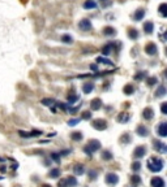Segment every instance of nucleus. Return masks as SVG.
I'll use <instances>...</instances> for the list:
<instances>
[{"label": "nucleus", "instance_id": "obj_1", "mask_svg": "<svg viewBox=\"0 0 167 187\" xmlns=\"http://www.w3.org/2000/svg\"><path fill=\"white\" fill-rule=\"evenodd\" d=\"M163 161L161 160L159 157H151L148 160V168L150 171H154V173H157V171H161L162 169H163Z\"/></svg>", "mask_w": 167, "mask_h": 187}, {"label": "nucleus", "instance_id": "obj_2", "mask_svg": "<svg viewBox=\"0 0 167 187\" xmlns=\"http://www.w3.org/2000/svg\"><path fill=\"white\" fill-rule=\"evenodd\" d=\"M99 148H101V143H99L98 140H90V142H89L88 144L85 145L84 151H85V152L88 153L89 156H91L94 152H97Z\"/></svg>", "mask_w": 167, "mask_h": 187}, {"label": "nucleus", "instance_id": "obj_3", "mask_svg": "<svg viewBox=\"0 0 167 187\" xmlns=\"http://www.w3.org/2000/svg\"><path fill=\"white\" fill-rule=\"evenodd\" d=\"M91 126H93L95 130H99V131H102V130L107 129V122L104 121V119H102V118H98V119H94Z\"/></svg>", "mask_w": 167, "mask_h": 187}, {"label": "nucleus", "instance_id": "obj_4", "mask_svg": "<svg viewBox=\"0 0 167 187\" xmlns=\"http://www.w3.org/2000/svg\"><path fill=\"white\" fill-rule=\"evenodd\" d=\"M106 182L110 184V186H115V184L119 182V177H117V174H115V173H108L106 175Z\"/></svg>", "mask_w": 167, "mask_h": 187}, {"label": "nucleus", "instance_id": "obj_5", "mask_svg": "<svg viewBox=\"0 0 167 187\" xmlns=\"http://www.w3.org/2000/svg\"><path fill=\"white\" fill-rule=\"evenodd\" d=\"M18 134H20V136L22 138H34V136H39V135H42V131H39V130H33V131H18Z\"/></svg>", "mask_w": 167, "mask_h": 187}, {"label": "nucleus", "instance_id": "obj_6", "mask_svg": "<svg viewBox=\"0 0 167 187\" xmlns=\"http://www.w3.org/2000/svg\"><path fill=\"white\" fill-rule=\"evenodd\" d=\"M150 186L151 187H164L166 184H164V181L161 178V177H154V178H151V181H150Z\"/></svg>", "mask_w": 167, "mask_h": 187}, {"label": "nucleus", "instance_id": "obj_7", "mask_svg": "<svg viewBox=\"0 0 167 187\" xmlns=\"http://www.w3.org/2000/svg\"><path fill=\"white\" fill-rule=\"evenodd\" d=\"M145 52L148 55H150V56H153V55H155L158 52V48H157V46L154 43H148L145 46Z\"/></svg>", "mask_w": 167, "mask_h": 187}, {"label": "nucleus", "instance_id": "obj_8", "mask_svg": "<svg viewBox=\"0 0 167 187\" xmlns=\"http://www.w3.org/2000/svg\"><path fill=\"white\" fill-rule=\"evenodd\" d=\"M145 153H146V148L144 147V145H138V147H136V149L133 151V155H135V157H137V158L144 157Z\"/></svg>", "mask_w": 167, "mask_h": 187}, {"label": "nucleus", "instance_id": "obj_9", "mask_svg": "<svg viewBox=\"0 0 167 187\" xmlns=\"http://www.w3.org/2000/svg\"><path fill=\"white\" fill-rule=\"evenodd\" d=\"M78 27L81 29V30H84V31H89L91 29V22L89 20H81L80 21V23H78Z\"/></svg>", "mask_w": 167, "mask_h": 187}, {"label": "nucleus", "instance_id": "obj_10", "mask_svg": "<svg viewBox=\"0 0 167 187\" xmlns=\"http://www.w3.org/2000/svg\"><path fill=\"white\" fill-rule=\"evenodd\" d=\"M157 131H158L159 136H163V138L167 136V124H166V122H162V124H159Z\"/></svg>", "mask_w": 167, "mask_h": 187}, {"label": "nucleus", "instance_id": "obj_11", "mask_svg": "<svg viewBox=\"0 0 167 187\" xmlns=\"http://www.w3.org/2000/svg\"><path fill=\"white\" fill-rule=\"evenodd\" d=\"M136 132H137V135H140V136H146V135L149 134L148 129H146L144 125H138L137 129H136Z\"/></svg>", "mask_w": 167, "mask_h": 187}, {"label": "nucleus", "instance_id": "obj_12", "mask_svg": "<svg viewBox=\"0 0 167 187\" xmlns=\"http://www.w3.org/2000/svg\"><path fill=\"white\" fill-rule=\"evenodd\" d=\"M154 148H155L158 152H166V149H167V145L164 144V143H162V142H154Z\"/></svg>", "mask_w": 167, "mask_h": 187}, {"label": "nucleus", "instance_id": "obj_13", "mask_svg": "<svg viewBox=\"0 0 167 187\" xmlns=\"http://www.w3.org/2000/svg\"><path fill=\"white\" fill-rule=\"evenodd\" d=\"M90 106H91V109H93V111H98V109L102 106V100H101V99H98V98L94 99V100H91Z\"/></svg>", "mask_w": 167, "mask_h": 187}, {"label": "nucleus", "instance_id": "obj_14", "mask_svg": "<svg viewBox=\"0 0 167 187\" xmlns=\"http://www.w3.org/2000/svg\"><path fill=\"white\" fill-rule=\"evenodd\" d=\"M144 30H145L146 34H151L154 31V25L153 22H150V21H146L145 23H144Z\"/></svg>", "mask_w": 167, "mask_h": 187}, {"label": "nucleus", "instance_id": "obj_15", "mask_svg": "<svg viewBox=\"0 0 167 187\" xmlns=\"http://www.w3.org/2000/svg\"><path fill=\"white\" fill-rule=\"evenodd\" d=\"M93 90H94V83H91V82L84 83V86H82V91H84V94H90Z\"/></svg>", "mask_w": 167, "mask_h": 187}, {"label": "nucleus", "instance_id": "obj_16", "mask_svg": "<svg viewBox=\"0 0 167 187\" xmlns=\"http://www.w3.org/2000/svg\"><path fill=\"white\" fill-rule=\"evenodd\" d=\"M144 16H145V10H144V9H137L135 12L133 18H135V21H141L144 18Z\"/></svg>", "mask_w": 167, "mask_h": 187}, {"label": "nucleus", "instance_id": "obj_17", "mask_svg": "<svg viewBox=\"0 0 167 187\" xmlns=\"http://www.w3.org/2000/svg\"><path fill=\"white\" fill-rule=\"evenodd\" d=\"M154 117V111L151 108H146L144 111V118L145 119H151Z\"/></svg>", "mask_w": 167, "mask_h": 187}, {"label": "nucleus", "instance_id": "obj_18", "mask_svg": "<svg viewBox=\"0 0 167 187\" xmlns=\"http://www.w3.org/2000/svg\"><path fill=\"white\" fill-rule=\"evenodd\" d=\"M103 34L107 36H111V35H115V34H116V30H115L114 27H111V26H107V27L103 29Z\"/></svg>", "mask_w": 167, "mask_h": 187}, {"label": "nucleus", "instance_id": "obj_19", "mask_svg": "<svg viewBox=\"0 0 167 187\" xmlns=\"http://www.w3.org/2000/svg\"><path fill=\"white\" fill-rule=\"evenodd\" d=\"M73 171H75V174H77V175H81V174H84V171H85V168H84V165L78 164V165L73 166Z\"/></svg>", "mask_w": 167, "mask_h": 187}, {"label": "nucleus", "instance_id": "obj_20", "mask_svg": "<svg viewBox=\"0 0 167 187\" xmlns=\"http://www.w3.org/2000/svg\"><path fill=\"white\" fill-rule=\"evenodd\" d=\"M128 36H129L132 40H136V39L138 38V31L135 30V29H129V31H128Z\"/></svg>", "mask_w": 167, "mask_h": 187}, {"label": "nucleus", "instance_id": "obj_21", "mask_svg": "<svg viewBox=\"0 0 167 187\" xmlns=\"http://www.w3.org/2000/svg\"><path fill=\"white\" fill-rule=\"evenodd\" d=\"M117 121H119V122L129 121V114H128V113H120L119 116H117Z\"/></svg>", "mask_w": 167, "mask_h": 187}, {"label": "nucleus", "instance_id": "obj_22", "mask_svg": "<svg viewBox=\"0 0 167 187\" xmlns=\"http://www.w3.org/2000/svg\"><path fill=\"white\" fill-rule=\"evenodd\" d=\"M50 178H57V177H60V169L57 168H54L51 171H50Z\"/></svg>", "mask_w": 167, "mask_h": 187}, {"label": "nucleus", "instance_id": "obj_23", "mask_svg": "<svg viewBox=\"0 0 167 187\" xmlns=\"http://www.w3.org/2000/svg\"><path fill=\"white\" fill-rule=\"evenodd\" d=\"M112 47H114V44H112V43L107 44L106 47H103V49H102V53H103V55H110V53H111V51H112Z\"/></svg>", "mask_w": 167, "mask_h": 187}, {"label": "nucleus", "instance_id": "obj_24", "mask_svg": "<svg viewBox=\"0 0 167 187\" xmlns=\"http://www.w3.org/2000/svg\"><path fill=\"white\" fill-rule=\"evenodd\" d=\"M164 94H166V88H164L163 86H159L157 92H155V96L157 98H162V96H164Z\"/></svg>", "mask_w": 167, "mask_h": 187}, {"label": "nucleus", "instance_id": "obj_25", "mask_svg": "<svg viewBox=\"0 0 167 187\" xmlns=\"http://www.w3.org/2000/svg\"><path fill=\"white\" fill-rule=\"evenodd\" d=\"M97 4L94 0H88L86 3H84V8H86V9H90V8H95Z\"/></svg>", "mask_w": 167, "mask_h": 187}, {"label": "nucleus", "instance_id": "obj_26", "mask_svg": "<svg viewBox=\"0 0 167 187\" xmlns=\"http://www.w3.org/2000/svg\"><path fill=\"white\" fill-rule=\"evenodd\" d=\"M97 62H99V64H106V65H112L111 60L106 59V57H98V59H97Z\"/></svg>", "mask_w": 167, "mask_h": 187}, {"label": "nucleus", "instance_id": "obj_27", "mask_svg": "<svg viewBox=\"0 0 167 187\" xmlns=\"http://www.w3.org/2000/svg\"><path fill=\"white\" fill-rule=\"evenodd\" d=\"M67 182H68V186L69 187H73L77 184V179L75 177H67Z\"/></svg>", "mask_w": 167, "mask_h": 187}, {"label": "nucleus", "instance_id": "obj_28", "mask_svg": "<svg viewBox=\"0 0 167 187\" xmlns=\"http://www.w3.org/2000/svg\"><path fill=\"white\" fill-rule=\"evenodd\" d=\"M70 136H72V139H73V140H76V142H80V140L82 139V134H81L80 131L73 132V134L70 135Z\"/></svg>", "mask_w": 167, "mask_h": 187}, {"label": "nucleus", "instance_id": "obj_29", "mask_svg": "<svg viewBox=\"0 0 167 187\" xmlns=\"http://www.w3.org/2000/svg\"><path fill=\"white\" fill-rule=\"evenodd\" d=\"M61 40L64 42V43H67V44H70L73 42V39H72V36H70V35H68V34H64V35L61 36Z\"/></svg>", "mask_w": 167, "mask_h": 187}, {"label": "nucleus", "instance_id": "obj_30", "mask_svg": "<svg viewBox=\"0 0 167 187\" xmlns=\"http://www.w3.org/2000/svg\"><path fill=\"white\" fill-rule=\"evenodd\" d=\"M102 158H103V160H111L112 153L110 152V151H103V152H102Z\"/></svg>", "mask_w": 167, "mask_h": 187}, {"label": "nucleus", "instance_id": "obj_31", "mask_svg": "<svg viewBox=\"0 0 167 187\" xmlns=\"http://www.w3.org/2000/svg\"><path fill=\"white\" fill-rule=\"evenodd\" d=\"M166 8H167V5H166V3H163V4H161L159 5V13H161L163 17H166L167 16V12H166Z\"/></svg>", "mask_w": 167, "mask_h": 187}, {"label": "nucleus", "instance_id": "obj_32", "mask_svg": "<svg viewBox=\"0 0 167 187\" xmlns=\"http://www.w3.org/2000/svg\"><path fill=\"white\" fill-rule=\"evenodd\" d=\"M133 91H135V88H133L132 85H128V86H125L124 87V92L127 94V95H132Z\"/></svg>", "mask_w": 167, "mask_h": 187}, {"label": "nucleus", "instance_id": "obj_33", "mask_svg": "<svg viewBox=\"0 0 167 187\" xmlns=\"http://www.w3.org/2000/svg\"><path fill=\"white\" fill-rule=\"evenodd\" d=\"M130 181H132V184H133V186H137V184H140L141 179H140V177H138V175H132Z\"/></svg>", "mask_w": 167, "mask_h": 187}, {"label": "nucleus", "instance_id": "obj_34", "mask_svg": "<svg viewBox=\"0 0 167 187\" xmlns=\"http://www.w3.org/2000/svg\"><path fill=\"white\" fill-rule=\"evenodd\" d=\"M78 100V95H69L68 96V103L69 104H73L75 101Z\"/></svg>", "mask_w": 167, "mask_h": 187}, {"label": "nucleus", "instance_id": "obj_35", "mask_svg": "<svg viewBox=\"0 0 167 187\" xmlns=\"http://www.w3.org/2000/svg\"><path fill=\"white\" fill-rule=\"evenodd\" d=\"M120 142H121V143H129L130 142V136L128 134H124L121 136V139H120Z\"/></svg>", "mask_w": 167, "mask_h": 187}, {"label": "nucleus", "instance_id": "obj_36", "mask_svg": "<svg viewBox=\"0 0 167 187\" xmlns=\"http://www.w3.org/2000/svg\"><path fill=\"white\" fill-rule=\"evenodd\" d=\"M57 187H69V186H68L67 178H64V179H61V181H59V183H57Z\"/></svg>", "mask_w": 167, "mask_h": 187}, {"label": "nucleus", "instance_id": "obj_37", "mask_svg": "<svg viewBox=\"0 0 167 187\" xmlns=\"http://www.w3.org/2000/svg\"><path fill=\"white\" fill-rule=\"evenodd\" d=\"M55 101L52 100V99H43L42 100V104H44V105H52Z\"/></svg>", "mask_w": 167, "mask_h": 187}, {"label": "nucleus", "instance_id": "obj_38", "mask_svg": "<svg viewBox=\"0 0 167 187\" xmlns=\"http://www.w3.org/2000/svg\"><path fill=\"white\" fill-rule=\"evenodd\" d=\"M157 82H158V79H157L155 77H151V78H149V79H148V85H149V86L155 85Z\"/></svg>", "mask_w": 167, "mask_h": 187}, {"label": "nucleus", "instance_id": "obj_39", "mask_svg": "<svg viewBox=\"0 0 167 187\" xmlns=\"http://www.w3.org/2000/svg\"><path fill=\"white\" fill-rule=\"evenodd\" d=\"M140 168H141V164H140V162H133V164H132V169H133L135 171L140 170Z\"/></svg>", "mask_w": 167, "mask_h": 187}, {"label": "nucleus", "instance_id": "obj_40", "mask_svg": "<svg viewBox=\"0 0 167 187\" xmlns=\"http://www.w3.org/2000/svg\"><path fill=\"white\" fill-rule=\"evenodd\" d=\"M161 111H162V113L163 114H167V103H162Z\"/></svg>", "mask_w": 167, "mask_h": 187}, {"label": "nucleus", "instance_id": "obj_41", "mask_svg": "<svg viewBox=\"0 0 167 187\" xmlns=\"http://www.w3.org/2000/svg\"><path fill=\"white\" fill-rule=\"evenodd\" d=\"M78 121H80V119H78V118H73V119H69V121H68V125H69V126H75V125L77 124Z\"/></svg>", "mask_w": 167, "mask_h": 187}, {"label": "nucleus", "instance_id": "obj_42", "mask_svg": "<svg viewBox=\"0 0 167 187\" xmlns=\"http://www.w3.org/2000/svg\"><path fill=\"white\" fill-rule=\"evenodd\" d=\"M51 158H52L54 161H56V162H59V161H60L59 153H52V155H51Z\"/></svg>", "mask_w": 167, "mask_h": 187}, {"label": "nucleus", "instance_id": "obj_43", "mask_svg": "<svg viewBox=\"0 0 167 187\" xmlns=\"http://www.w3.org/2000/svg\"><path fill=\"white\" fill-rule=\"evenodd\" d=\"M82 118L84 119H90L91 118L90 112H84V113H82Z\"/></svg>", "mask_w": 167, "mask_h": 187}, {"label": "nucleus", "instance_id": "obj_44", "mask_svg": "<svg viewBox=\"0 0 167 187\" xmlns=\"http://www.w3.org/2000/svg\"><path fill=\"white\" fill-rule=\"evenodd\" d=\"M144 75H145V72H140L137 75H135V79H141Z\"/></svg>", "mask_w": 167, "mask_h": 187}, {"label": "nucleus", "instance_id": "obj_45", "mask_svg": "<svg viewBox=\"0 0 167 187\" xmlns=\"http://www.w3.org/2000/svg\"><path fill=\"white\" fill-rule=\"evenodd\" d=\"M102 5H103V7H108V5H111V1H107V0H102Z\"/></svg>", "mask_w": 167, "mask_h": 187}, {"label": "nucleus", "instance_id": "obj_46", "mask_svg": "<svg viewBox=\"0 0 167 187\" xmlns=\"http://www.w3.org/2000/svg\"><path fill=\"white\" fill-rule=\"evenodd\" d=\"M95 177H97V171L91 170V171H90V179H94Z\"/></svg>", "mask_w": 167, "mask_h": 187}, {"label": "nucleus", "instance_id": "obj_47", "mask_svg": "<svg viewBox=\"0 0 167 187\" xmlns=\"http://www.w3.org/2000/svg\"><path fill=\"white\" fill-rule=\"evenodd\" d=\"M90 69H91V70H98V66L93 64V65H90Z\"/></svg>", "mask_w": 167, "mask_h": 187}, {"label": "nucleus", "instance_id": "obj_48", "mask_svg": "<svg viewBox=\"0 0 167 187\" xmlns=\"http://www.w3.org/2000/svg\"><path fill=\"white\" fill-rule=\"evenodd\" d=\"M41 187H52V186H50V184H47V183H44V184H42Z\"/></svg>", "mask_w": 167, "mask_h": 187}]
</instances>
